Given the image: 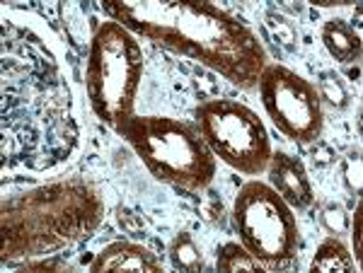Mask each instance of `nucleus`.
<instances>
[{
  "instance_id": "obj_1",
  "label": "nucleus",
  "mask_w": 363,
  "mask_h": 273,
  "mask_svg": "<svg viewBox=\"0 0 363 273\" xmlns=\"http://www.w3.org/2000/svg\"><path fill=\"white\" fill-rule=\"evenodd\" d=\"M104 13L128 32L189 56L242 90H252L267 66L255 32L225 10L194 0H107Z\"/></svg>"
},
{
  "instance_id": "obj_2",
  "label": "nucleus",
  "mask_w": 363,
  "mask_h": 273,
  "mask_svg": "<svg viewBox=\"0 0 363 273\" xmlns=\"http://www.w3.org/2000/svg\"><path fill=\"white\" fill-rule=\"evenodd\" d=\"M102 201L85 182L39 187L3 203V257H44L90 235L102 220Z\"/></svg>"
},
{
  "instance_id": "obj_3",
  "label": "nucleus",
  "mask_w": 363,
  "mask_h": 273,
  "mask_svg": "<svg viewBox=\"0 0 363 273\" xmlns=\"http://www.w3.org/2000/svg\"><path fill=\"white\" fill-rule=\"evenodd\" d=\"M121 136L155 179L201 191L216 177V155L194 126L169 116H133Z\"/></svg>"
},
{
  "instance_id": "obj_4",
  "label": "nucleus",
  "mask_w": 363,
  "mask_h": 273,
  "mask_svg": "<svg viewBox=\"0 0 363 273\" xmlns=\"http://www.w3.org/2000/svg\"><path fill=\"white\" fill-rule=\"evenodd\" d=\"M143 75V51L119 22L97 27L87 56L85 85L92 112L116 133L133 119V104Z\"/></svg>"
},
{
  "instance_id": "obj_5",
  "label": "nucleus",
  "mask_w": 363,
  "mask_h": 273,
  "mask_svg": "<svg viewBox=\"0 0 363 273\" xmlns=\"http://www.w3.org/2000/svg\"><path fill=\"white\" fill-rule=\"evenodd\" d=\"M233 220L240 242L264 269H284L301 249V232L294 208L272 184H242L233 203Z\"/></svg>"
},
{
  "instance_id": "obj_6",
  "label": "nucleus",
  "mask_w": 363,
  "mask_h": 273,
  "mask_svg": "<svg viewBox=\"0 0 363 273\" xmlns=\"http://www.w3.org/2000/svg\"><path fill=\"white\" fill-rule=\"evenodd\" d=\"M196 131L211 153L242 174H259L272 160L264 121L235 100H211L196 107Z\"/></svg>"
},
{
  "instance_id": "obj_7",
  "label": "nucleus",
  "mask_w": 363,
  "mask_h": 273,
  "mask_svg": "<svg viewBox=\"0 0 363 273\" xmlns=\"http://www.w3.org/2000/svg\"><path fill=\"white\" fill-rule=\"evenodd\" d=\"M259 100L277 129L294 143H315L322 136V100L318 87L281 63H267L259 80Z\"/></svg>"
},
{
  "instance_id": "obj_8",
  "label": "nucleus",
  "mask_w": 363,
  "mask_h": 273,
  "mask_svg": "<svg viewBox=\"0 0 363 273\" xmlns=\"http://www.w3.org/2000/svg\"><path fill=\"white\" fill-rule=\"evenodd\" d=\"M269 172V182L272 187L279 191V196L289 203L291 208L298 211H306L313 206L315 196H313V184L308 179L306 165L301 160L294 158L289 153H272V160L267 165Z\"/></svg>"
},
{
  "instance_id": "obj_9",
  "label": "nucleus",
  "mask_w": 363,
  "mask_h": 273,
  "mask_svg": "<svg viewBox=\"0 0 363 273\" xmlns=\"http://www.w3.org/2000/svg\"><path fill=\"white\" fill-rule=\"evenodd\" d=\"M162 264L155 259L150 249L136 242H112L97 254L90 264V271L109 273V271H140V273H157Z\"/></svg>"
},
{
  "instance_id": "obj_10",
  "label": "nucleus",
  "mask_w": 363,
  "mask_h": 273,
  "mask_svg": "<svg viewBox=\"0 0 363 273\" xmlns=\"http://www.w3.org/2000/svg\"><path fill=\"white\" fill-rule=\"evenodd\" d=\"M322 44L339 63H356L361 58L359 32L339 17H332L322 25Z\"/></svg>"
},
{
  "instance_id": "obj_11",
  "label": "nucleus",
  "mask_w": 363,
  "mask_h": 273,
  "mask_svg": "<svg viewBox=\"0 0 363 273\" xmlns=\"http://www.w3.org/2000/svg\"><path fill=\"white\" fill-rule=\"evenodd\" d=\"M354 259H351L347 245L339 237H327L320 242L318 252L310 261V271H354Z\"/></svg>"
},
{
  "instance_id": "obj_12",
  "label": "nucleus",
  "mask_w": 363,
  "mask_h": 273,
  "mask_svg": "<svg viewBox=\"0 0 363 273\" xmlns=\"http://www.w3.org/2000/svg\"><path fill=\"white\" fill-rule=\"evenodd\" d=\"M169 264L177 271H199L203 269V254L189 232H179L169 242Z\"/></svg>"
},
{
  "instance_id": "obj_13",
  "label": "nucleus",
  "mask_w": 363,
  "mask_h": 273,
  "mask_svg": "<svg viewBox=\"0 0 363 273\" xmlns=\"http://www.w3.org/2000/svg\"><path fill=\"white\" fill-rule=\"evenodd\" d=\"M216 269L220 273H235V271H262V264L238 242H225L218 247L216 254Z\"/></svg>"
},
{
  "instance_id": "obj_14",
  "label": "nucleus",
  "mask_w": 363,
  "mask_h": 273,
  "mask_svg": "<svg viewBox=\"0 0 363 273\" xmlns=\"http://www.w3.org/2000/svg\"><path fill=\"white\" fill-rule=\"evenodd\" d=\"M320 100H325L327 104H332L335 109H347L349 107V92L344 87L342 78L335 71H325L320 73Z\"/></svg>"
},
{
  "instance_id": "obj_15",
  "label": "nucleus",
  "mask_w": 363,
  "mask_h": 273,
  "mask_svg": "<svg viewBox=\"0 0 363 273\" xmlns=\"http://www.w3.org/2000/svg\"><path fill=\"white\" fill-rule=\"evenodd\" d=\"M264 20H267V29L274 37V42L281 44L284 49L294 51L298 46V32H296L294 22L286 20V17L279 15V13H267Z\"/></svg>"
},
{
  "instance_id": "obj_16",
  "label": "nucleus",
  "mask_w": 363,
  "mask_h": 273,
  "mask_svg": "<svg viewBox=\"0 0 363 273\" xmlns=\"http://www.w3.org/2000/svg\"><path fill=\"white\" fill-rule=\"evenodd\" d=\"M342 182L344 187H347L349 194L354 196H361V153L359 150H351V153L347 155V158L342 160Z\"/></svg>"
},
{
  "instance_id": "obj_17",
  "label": "nucleus",
  "mask_w": 363,
  "mask_h": 273,
  "mask_svg": "<svg viewBox=\"0 0 363 273\" xmlns=\"http://www.w3.org/2000/svg\"><path fill=\"white\" fill-rule=\"evenodd\" d=\"M322 225L327 228V232L330 235H344V232L349 230V216H347V211H344L342 206H337V203H330V206H325L322 208Z\"/></svg>"
},
{
  "instance_id": "obj_18",
  "label": "nucleus",
  "mask_w": 363,
  "mask_h": 273,
  "mask_svg": "<svg viewBox=\"0 0 363 273\" xmlns=\"http://www.w3.org/2000/svg\"><path fill=\"white\" fill-rule=\"evenodd\" d=\"M361 223H363V203H356V213H354V252H356V264H361L363 259V249H361Z\"/></svg>"
},
{
  "instance_id": "obj_19",
  "label": "nucleus",
  "mask_w": 363,
  "mask_h": 273,
  "mask_svg": "<svg viewBox=\"0 0 363 273\" xmlns=\"http://www.w3.org/2000/svg\"><path fill=\"white\" fill-rule=\"evenodd\" d=\"M61 269H68V266H63L58 259L39 261V264H29V266H27V271H61Z\"/></svg>"
}]
</instances>
